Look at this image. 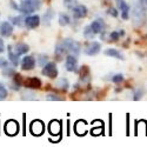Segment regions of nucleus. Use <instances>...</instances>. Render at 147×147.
Instances as JSON below:
<instances>
[{
	"label": "nucleus",
	"mask_w": 147,
	"mask_h": 147,
	"mask_svg": "<svg viewBox=\"0 0 147 147\" xmlns=\"http://www.w3.org/2000/svg\"><path fill=\"white\" fill-rule=\"evenodd\" d=\"M96 35V33L93 31V28L91 27V25H88V26H86L84 28V36L86 38L87 40H92V39H94V36Z\"/></svg>",
	"instance_id": "b1692460"
},
{
	"label": "nucleus",
	"mask_w": 147,
	"mask_h": 147,
	"mask_svg": "<svg viewBox=\"0 0 147 147\" xmlns=\"http://www.w3.org/2000/svg\"><path fill=\"white\" fill-rule=\"evenodd\" d=\"M47 63H48V57H47L46 54H40V55L38 57V64H39V66L44 67Z\"/></svg>",
	"instance_id": "cd10ccee"
},
{
	"label": "nucleus",
	"mask_w": 147,
	"mask_h": 147,
	"mask_svg": "<svg viewBox=\"0 0 147 147\" xmlns=\"http://www.w3.org/2000/svg\"><path fill=\"white\" fill-rule=\"evenodd\" d=\"M8 92H7V88L5 87V85L0 82V100H4L6 99Z\"/></svg>",
	"instance_id": "c85d7f7f"
},
{
	"label": "nucleus",
	"mask_w": 147,
	"mask_h": 147,
	"mask_svg": "<svg viewBox=\"0 0 147 147\" xmlns=\"http://www.w3.org/2000/svg\"><path fill=\"white\" fill-rule=\"evenodd\" d=\"M1 66H3V59H0V68H1Z\"/></svg>",
	"instance_id": "e433bc0d"
},
{
	"label": "nucleus",
	"mask_w": 147,
	"mask_h": 147,
	"mask_svg": "<svg viewBox=\"0 0 147 147\" xmlns=\"http://www.w3.org/2000/svg\"><path fill=\"white\" fill-rule=\"evenodd\" d=\"M87 7L85 6V5H80L78 4L77 6H74L72 8V14H73V18L74 19H82L87 16Z\"/></svg>",
	"instance_id": "6e6552de"
},
{
	"label": "nucleus",
	"mask_w": 147,
	"mask_h": 147,
	"mask_svg": "<svg viewBox=\"0 0 147 147\" xmlns=\"http://www.w3.org/2000/svg\"><path fill=\"white\" fill-rule=\"evenodd\" d=\"M11 5L14 9L19 11L20 13L30 16L41 7V1L40 0H21L20 5H16L13 0H11Z\"/></svg>",
	"instance_id": "f257e3e1"
},
{
	"label": "nucleus",
	"mask_w": 147,
	"mask_h": 147,
	"mask_svg": "<svg viewBox=\"0 0 147 147\" xmlns=\"http://www.w3.org/2000/svg\"><path fill=\"white\" fill-rule=\"evenodd\" d=\"M111 80H112L114 84H120L121 81H124V76H122V74H114Z\"/></svg>",
	"instance_id": "7c9ffc66"
},
{
	"label": "nucleus",
	"mask_w": 147,
	"mask_h": 147,
	"mask_svg": "<svg viewBox=\"0 0 147 147\" xmlns=\"http://www.w3.org/2000/svg\"><path fill=\"white\" fill-rule=\"evenodd\" d=\"M35 67V59L32 55H26L21 60V68L24 71H32Z\"/></svg>",
	"instance_id": "9d476101"
},
{
	"label": "nucleus",
	"mask_w": 147,
	"mask_h": 147,
	"mask_svg": "<svg viewBox=\"0 0 147 147\" xmlns=\"http://www.w3.org/2000/svg\"><path fill=\"white\" fill-rule=\"evenodd\" d=\"M30 131L33 136H40V134L44 132V124L39 120H34L31 124Z\"/></svg>",
	"instance_id": "2eb2a0df"
},
{
	"label": "nucleus",
	"mask_w": 147,
	"mask_h": 147,
	"mask_svg": "<svg viewBox=\"0 0 147 147\" xmlns=\"http://www.w3.org/2000/svg\"><path fill=\"white\" fill-rule=\"evenodd\" d=\"M65 67L68 72H77L78 71V59L76 55L68 54L65 60Z\"/></svg>",
	"instance_id": "0eeeda50"
},
{
	"label": "nucleus",
	"mask_w": 147,
	"mask_h": 147,
	"mask_svg": "<svg viewBox=\"0 0 147 147\" xmlns=\"http://www.w3.org/2000/svg\"><path fill=\"white\" fill-rule=\"evenodd\" d=\"M132 19L134 21L137 26H141L145 19H146V12H145V7L138 1L137 5L133 6V9H132Z\"/></svg>",
	"instance_id": "f03ea898"
},
{
	"label": "nucleus",
	"mask_w": 147,
	"mask_h": 147,
	"mask_svg": "<svg viewBox=\"0 0 147 147\" xmlns=\"http://www.w3.org/2000/svg\"><path fill=\"white\" fill-rule=\"evenodd\" d=\"M61 44H63V46L65 47V51L67 54H72V55H76V57H78L80 54L81 46L78 41L67 38V39H64L61 41Z\"/></svg>",
	"instance_id": "7ed1b4c3"
},
{
	"label": "nucleus",
	"mask_w": 147,
	"mask_h": 147,
	"mask_svg": "<svg viewBox=\"0 0 147 147\" xmlns=\"http://www.w3.org/2000/svg\"><path fill=\"white\" fill-rule=\"evenodd\" d=\"M13 33V24L9 21H3L0 24V35L4 38H9Z\"/></svg>",
	"instance_id": "1a4fd4ad"
},
{
	"label": "nucleus",
	"mask_w": 147,
	"mask_h": 147,
	"mask_svg": "<svg viewBox=\"0 0 147 147\" xmlns=\"http://www.w3.org/2000/svg\"><path fill=\"white\" fill-rule=\"evenodd\" d=\"M9 20L12 21L14 26H18V27H22L25 26V18L22 16H17V17H11Z\"/></svg>",
	"instance_id": "5701e85b"
},
{
	"label": "nucleus",
	"mask_w": 147,
	"mask_h": 147,
	"mask_svg": "<svg viewBox=\"0 0 147 147\" xmlns=\"http://www.w3.org/2000/svg\"><path fill=\"white\" fill-rule=\"evenodd\" d=\"M1 73H3V76L6 77V78H12V77H14L16 76V69L9 66L8 63L6 60L3 59V66H1Z\"/></svg>",
	"instance_id": "9b49d317"
},
{
	"label": "nucleus",
	"mask_w": 147,
	"mask_h": 147,
	"mask_svg": "<svg viewBox=\"0 0 147 147\" xmlns=\"http://www.w3.org/2000/svg\"><path fill=\"white\" fill-rule=\"evenodd\" d=\"M91 27L93 28V31H94L96 34H99V33L105 32L106 25H105L104 20H101V19H96V20L92 21V24H91Z\"/></svg>",
	"instance_id": "f3484780"
},
{
	"label": "nucleus",
	"mask_w": 147,
	"mask_h": 147,
	"mask_svg": "<svg viewBox=\"0 0 147 147\" xmlns=\"http://www.w3.org/2000/svg\"><path fill=\"white\" fill-rule=\"evenodd\" d=\"M24 84H25V86H26L28 90H38V88L41 87V81H40V79L35 78V77H31V78L26 79Z\"/></svg>",
	"instance_id": "ddd939ff"
},
{
	"label": "nucleus",
	"mask_w": 147,
	"mask_h": 147,
	"mask_svg": "<svg viewBox=\"0 0 147 147\" xmlns=\"http://www.w3.org/2000/svg\"><path fill=\"white\" fill-rule=\"evenodd\" d=\"M57 86L61 90V91H67L68 87H69V84H68V80L65 79V78H61L57 81Z\"/></svg>",
	"instance_id": "a878e982"
},
{
	"label": "nucleus",
	"mask_w": 147,
	"mask_h": 147,
	"mask_svg": "<svg viewBox=\"0 0 147 147\" xmlns=\"http://www.w3.org/2000/svg\"><path fill=\"white\" fill-rule=\"evenodd\" d=\"M5 51V45H4V40L0 38V53H3Z\"/></svg>",
	"instance_id": "f704fd0d"
},
{
	"label": "nucleus",
	"mask_w": 147,
	"mask_h": 147,
	"mask_svg": "<svg viewBox=\"0 0 147 147\" xmlns=\"http://www.w3.org/2000/svg\"><path fill=\"white\" fill-rule=\"evenodd\" d=\"M40 17L39 16H35V14H30L25 18V27L28 30H34L40 25Z\"/></svg>",
	"instance_id": "423d86ee"
},
{
	"label": "nucleus",
	"mask_w": 147,
	"mask_h": 147,
	"mask_svg": "<svg viewBox=\"0 0 147 147\" xmlns=\"http://www.w3.org/2000/svg\"><path fill=\"white\" fill-rule=\"evenodd\" d=\"M64 5H65L66 8L72 11L73 7L78 5V1H77V0H64Z\"/></svg>",
	"instance_id": "c756f323"
},
{
	"label": "nucleus",
	"mask_w": 147,
	"mask_h": 147,
	"mask_svg": "<svg viewBox=\"0 0 147 147\" xmlns=\"http://www.w3.org/2000/svg\"><path fill=\"white\" fill-rule=\"evenodd\" d=\"M118 6H119V8H120V11H121V18L125 19V20H127V19L129 18V13H131V12H129V11H131L129 5L125 1V0H119Z\"/></svg>",
	"instance_id": "f8f14e48"
},
{
	"label": "nucleus",
	"mask_w": 147,
	"mask_h": 147,
	"mask_svg": "<svg viewBox=\"0 0 147 147\" xmlns=\"http://www.w3.org/2000/svg\"><path fill=\"white\" fill-rule=\"evenodd\" d=\"M58 20H59V25L63 26V27L69 25V22H71V19L68 17V14H66V13H60Z\"/></svg>",
	"instance_id": "393cba45"
},
{
	"label": "nucleus",
	"mask_w": 147,
	"mask_h": 147,
	"mask_svg": "<svg viewBox=\"0 0 147 147\" xmlns=\"http://www.w3.org/2000/svg\"><path fill=\"white\" fill-rule=\"evenodd\" d=\"M138 1H139L145 8H147V0H138Z\"/></svg>",
	"instance_id": "c9c22d12"
},
{
	"label": "nucleus",
	"mask_w": 147,
	"mask_h": 147,
	"mask_svg": "<svg viewBox=\"0 0 147 147\" xmlns=\"http://www.w3.org/2000/svg\"><path fill=\"white\" fill-rule=\"evenodd\" d=\"M108 14L111 16V17H113V18H117L118 17V11L115 9V8H113V7H111V8H108Z\"/></svg>",
	"instance_id": "2f4dec72"
},
{
	"label": "nucleus",
	"mask_w": 147,
	"mask_h": 147,
	"mask_svg": "<svg viewBox=\"0 0 147 147\" xmlns=\"http://www.w3.org/2000/svg\"><path fill=\"white\" fill-rule=\"evenodd\" d=\"M21 85H22L21 77H20V74H17L16 73V76L13 77V81H12V84H11V88L13 91H19Z\"/></svg>",
	"instance_id": "412c9836"
},
{
	"label": "nucleus",
	"mask_w": 147,
	"mask_h": 147,
	"mask_svg": "<svg viewBox=\"0 0 147 147\" xmlns=\"http://www.w3.org/2000/svg\"><path fill=\"white\" fill-rule=\"evenodd\" d=\"M42 76L50 78V79H55L58 77V68L55 63H47L44 67H42Z\"/></svg>",
	"instance_id": "20e7f679"
},
{
	"label": "nucleus",
	"mask_w": 147,
	"mask_h": 147,
	"mask_svg": "<svg viewBox=\"0 0 147 147\" xmlns=\"http://www.w3.org/2000/svg\"><path fill=\"white\" fill-rule=\"evenodd\" d=\"M19 124L14 120H8L5 125V132L8 134V136H14L17 134L18 129H19Z\"/></svg>",
	"instance_id": "4468645a"
},
{
	"label": "nucleus",
	"mask_w": 147,
	"mask_h": 147,
	"mask_svg": "<svg viewBox=\"0 0 147 147\" xmlns=\"http://www.w3.org/2000/svg\"><path fill=\"white\" fill-rule=\"evenodd\" d=\"M105 55L112 57V58H115V59H119V60H124V55L121 54V52L119 50H115V48H107V50L105 51Z\"/></svg>",
	"instance_id": "aec40b11"
},
{
	"label": "nucleus",
	"mask_w": 147,
	"mask_h": 147,
	"mask_svg": "<svg viewBox=\"0 0 147 147\" xmlns=\"http://www.w3.org/2000/svg\"><path fill=\"white\" fill-rule=\"evenodd\" d=\"M142 95H144V91L142 90H138L136 92V94H134V100H139Z\"/></svg>",
	"instance_id": "72a5a7b5"
},
{
	"label": "nucleus",
	"mask_w": 147,
	"mask_h": 147,
	"mask_svg": "<svg viewBox=\"0 0 147 147\" xmlns=\"http://www.w3.org/2000/svg\"><path fill=\"white\" fill-rule=\"evenodd\" d=\"M7 50H8V61H9V63L13 65V66H18L19 63H20V60H19V59H20V58H19L20 55L16 53L14 48L12 47V46H8Z\"/></svg>",
	"instance_id": "dca6fc26"
},
{
	"label": "nucleus",
	"mask_w": 147,
	"mask_h": 147,
	"mask_svg": "<svg viewBox=\"0 0 147 147\" xmlns=\"http://www.w3.org/2000/svg\"><path fill=\"white\" fill-rule=\"evenodd\" d=\"M100 51H101V45L98 41H92L84 48V53L86 55H88V57H94Z\"/></svg>",
	"instance_id": "39448f33"
},
{
	"label": "nucleus",
	"mask_w": 147,
	"mask_h": 147,
	"mask_svg": "<svg viewBox=\"0 0 147 147\" xmlns=\"http://www.w3.org/2000/svg\"><path fill=\"white\" fill-rule=\"evenodd\" d=\"M46 99L47 100H63V98H59L55 94H48V95H46Z\"/></svg>",
	"instance_id": "473e14b6"
},
{
	"label": "nucleus",
	"mask_w": 147,
	"mask_h": 147,
	"mask_svg": "<svg viewBox=\"0 0 147 147\" xmlns=\"http://www.w3.org/2000/svg\"><path fill=\"white\" fill-rule=\"evenodd\" d=\"M125 33H124V31H113V32H111L109 33V41H117V40H119V38L120 36H122Z\"/></svg>",
	"instance_id": "bb28decb"
},
{
	"label": "nucleus",
	"mask_w": 147,
	"mask_h": 147,
	"mask_svg": "<svg viewBox=\"0 0 147 147\" xmlns=\"http://www.w3.org/2000/svg\"><path fill=\"white\" fill-rule=\"evenodd\" d=\"M54 11L52 9V8H48L47 9V12L42 16V24L45 26H50L51 25V21L53 20V18H54Z\"/></svg>",
	"instance_id": "6ab92c4d"
},
{
	"label": "nucleus",
	"mask_w": 147,
	"mask_h": 147,
	"mask_svg": "<svg viewBox=\"0 0 147 147\" xmlns=\"http://www.w3.org/2000/svg\"><path fill=\"white\" fill-rule=\"evenodd\" d=\"M48 131L52 136H55V134H59L61 131V126H60V122L59 121H51L50 126H48Z\"/></svg>",
	"instance_id": "4be33fe9"
},
{
	"label": "nucleus",
	"mask_w": 147,
	"mask_h": 147,
	"mask_svg": "<svg viewBox=\"0 0 147 147\" xmlns=\"http://www.w3.org/2000/svg\"><path fill=\"white\" fill-rule=\"evenodd\" d=\"M14 51L17 54L19 55H24V54H26L28 51H30V46L25 42H18L16 46H14Z\"/></svg>",
	"instance_id": "a211bd4d"
}]
</instances>
